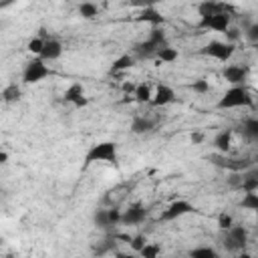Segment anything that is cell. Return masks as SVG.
I'll return each mask as SVG.
<instances>
[{"label":"cell","instance_id":"obj_1","mask_svg":"<svg viewBox=\"0 0 258 258\" xmlns=\"http://www.w3.org/2000/svg\"><path fill=\"white\" fill-rule=\"evenodd\" d=\"M238 107L252 109L254 107V97L244 85H230V89L220 97L218 109H238Z\"/></svg>","mask_w":258,"mask_h":258},{"label":"cell","instance_id":"obj_2","mask_svg":"<svg viewBox=\"0 0 258 258\" xmlns=\"http://www.w3.org/2000/svg\"><path fill=\"white\" fill-rule=\"evenodd\" d=\"M119 145L115 141H99L89 147L85 153V167L91 163H117Z\"/></svg>","mask_w":258,"mask_h":258},{"label":"cell","instance_id":"obj_3","mask_svg":"<svg viewBox=\"0 0 258 258\" xmlns=\"http://www.w3.org/2000/svg\"><path fill=\"white\" fill-rule=\"evenodd\" d=\"M208 161L214 163L216 167H222V169H228V171H236V173H242L246 169H250L254 165V161L250 157H230L228 153H212L208 155Z\"/></svg>","mask_w":258,"mask_h":258},{"label":"cell","instance_id":"obj_4","mask_svg":"<svg viewBox=\"0 0 258 258\" xmlns=\"http://www.w3.org/2000/svg\"><path fill=\"white\" fill-rule=\"evenodd\" d=\"M50 75H52V71L48 69L46 60L40 58V56H34V58H30V60L24 64L22 83H24V85H36V83H40L42 79H46V77H50Z\"/></svg>","mask_w":258,"mask_h":258},{"label":"cell","instance_id":"obj_5","mask_svg":"<svg viewBox=\"0 0 258 258\" xmlns=\"http://www.w3.org/2000/svg\"><path fill=\"white\" fill-rule=\"evenodd\" d=\"M234 52H236V44L228 42V40H210L208 44H204L200 48V54L216 58L220 62H228L234 56Z\"/></svg>","mask_w":258,"mask_h":258},{"label":"cell","instance_id":"obj_6","mask_svg":"<svg viewBox=\"0 0 258 258\" xmlns=\"http://www.w3.org/2000/svg\"><path fill=\"white\" fill-rule=\"evenodd\" d=\"M224 248L228 252H242L248 244V230L240 224H234L230 230L224 232Z\"/></svg>","mask_w":258,"mask_h":258},{"label":"cell","instance_id":"obj_7","mask_svg":"<svg viewBox=\"0 0 258 258\" xmlns=\"http://www.w3.org/2000/svg\"><path fill=\"white\" fill-rule=\"evenodd\" d=\"M230 24H232V12H218V14H212V16H202L200 22H198V28L226 32V28Z\"/></svg>","mask_w":258,"mask_h":258},{"label":"cell","instance_id":"obj_8","mask_svg":"<svg viewBox=\"0 0 258 258\" xmlns=\"http://www.w3.org/2000/svg\"><path fill=\"white\" fill-rule=\"evenodd\" d=\"M194 210H196V208H194L191 202H187V200H175V202H171V204L161 212L159 220H161V222H173V220H179V218L191 214Z\"/></svg>","mask_w":258,"mask_h":258},{"label":"cell","instance_id":"obj_9","mask_svg":"<svg viewBox=\"0 0 258 258\" xmlns=\"http://www.w3.org/2000/svg\"><path fill=\"white\" fill-rule=\"evenodd\" d=\"M147 218V208L143 202H133L129 204L127 210H123V216H121V224L123 226H139L143 224Z\"/></svg>","mask_w":258,"mask_h":258},{"label":"cell","instance_id":"obj_10","mask_svg":"<svg viewBox=\"0 0 258 258\" xmlns=\"http://www.w3.org/2000/svg\"><path fill=\"white\" fill-rule=\"evenodd\" d=\"M62 101L73 105V107H77V109H83V107L89 105V97H87L85 87L81 83H71L67 87V91L62 93Z\"/></svg>","mask_w":258,"mask_h":258},{"label":"cell","instance_id":"obj_11","mask_svg":"<svg viewBox=\"0 0 258 258\" xmlns=\"http://www.w3.org/2000/svg\"><path fill=\"white\" fill-rule=\"evenodd\" d=\"M222 77L230 85H244V81L248 79V69L242 64H226L222 69Z\"/></svg>","mask_w":258,"mask_h":258},{"label":"cell","instance_id":"obj_12","mask_svg":"<svg viewBox=\"0 0 258 258\" xmlns=\"http://www.w3.org/2000/svg\"><path fill=\"white\" fill-rule=\"evenodd\" d=\"M173 101H175V91H173L169 85L159 83V85L155 87V91H153L151 105H153V107H165V105H169V103H173Z\"/></svg>","mask_w":258,"mask_h":258},{"label":"cell","instance_id":"obj_13","mask_svg":"<svg viewBox=\"0 0 258 258\" xmlns=\"http://www.w3.org/2000/svg\"><path fill=\"white\" fill-rule=\"evenodd\" d=\"M218 12H232V6L230 4H224L220 0H202L198 4L200 18L202 16H212V14H218Z\"/></svg>","mask_w":258,"mask_h":258},{"label":"cell","instance_id":"obj_14","mask_svg":"<svg viewBox=\"0 0 258 258\" xmlns=\"http://www.w3.org/2000/svg\"><path fill=\"white\" fill-rule=\"evenodd\" d=\"M137 22H147L151 26H161L163 24V14L155 8V6H147V8H141L139 14L135 16Z\"/></svg>","mask_w":258,"mask_h":258},{"label":"cell","instance_id":"obj_15","mask_svg":"<svg viewBox=\"0 0 258 258\" xmlns=\"http://www.w3.org/2000/svg\"><path fill=\"white\" fill-rule=\"evenodd\" d=\"M159 48H161L159 44H155L151 38H147V40H143V42H137V44L133 46V54H135V58H141V60H145V58H151V56H155Z\"/></svg>","mask_w":258,"mask_h":258},{"label":"cell","instance_id":"obj_16","mask_svg":"<svg viewBox=\"0 0 258 258\" xmlns=\"http://www.w3.org/2000/svg\"><path fill=\"white\" fill-rule=\"evenodd\" d=\"M60 54H62V42L58 38H48L44 42V48L40 52V58H44L46 62H50V60L60 58Z\"/></svg>","mask_w":258,"mask_h":258},{"label":"cell","instance_id":"obj_17","mask_svg":"<svg viewBox=\"0 0 258 258\" xmlns=\"http://www.w3.org/2000/svg\"><path fill=\"white\" fill-rule=\"evenodd\" d=\"M232 135H234L232 129H222V131H218V133L214 135V141H212L214 149H216L218 153H228L230 147H232Z\"/></svg>","mask_w":258,"mask_h":258},{"label":"cell","instance_id":"obj_18","mask_svg":"<svg viewBox=\"0 0 258 258\" xmlns=\"http://www.w3.org/2000/svg\"><path fill=\"white\" fill-rule=\"evenodd\" d=\"M240 135L246 139V141H254L258 143V117H248L240 123Z\"/></svg>","mask_w":258,"mask_h":258},{"label":"cell","instance_id":"obj_19","mask_svg":"<svg viewBox=\"0 0 258 258\" xmlns=\"http://www.w3.org/2000/svg\"><path fill=\"white\" fill-rule=\"evenodd\" d=\"M135 60H137L135 54H129V52L117 56V58L111 62V67H109V75H119V73H123V71H129V69L135 64Z\"/></svg>","mask_w":258,"mask_h":258},{"label":"cell","instance_id":"obj_20","mask_svg":"<svg viewBox=\"0 0 258 258\" xmlns=\"http://www.w3.org/2000/svg\"><path fill=\"white\" fill-rule=\"evenodd\" d=\"M153 127H155V121H153V119H149V117H145V115H135L129 129H131V133H135V135H145V133L153 131Z\"/></svg>","mask_w":258,"mask_h":258},{"label":"cell","instance_id":"obj_21","mask_svg":"<svg viewBox=\"0 0 258 258\" xmlns=\"http://www.w3.org/2000/svg\"><path fill=\"white\" fill-rule=\"evenodd\" d=\"M133 99H135V103H139V105L151 103V99H153L151 85H149V83H139L137 89H135V93H133Z\"/></svg>","mask_w":258,"mask_h":258},{"label":"cell","instance_id":"obj_22","mask_svg":"<svg viewBox=\"0 0 258 258\" xmlns=\"http://www.w3.org/2000/svg\"><path fill=\"white\" fill-rule=\"evenodd\" d=\"M238 208L248 212H258V191H244L242 200L238 202Z\"/></svg>","mask_w":258,"mask_h":258},{"label":"cell","instance_id":"obj_23","mask_svg":"<svg viewBox=\"0 0 258 258\" xmlns=\"http://www.w3.org/2000/svg\"><path fill=\"white\" fill-rule=\"evenodd\" d=\"M77 12H79V16L85 18V20H95V18L99 16V8H97V4H93V2H89V0L81 2L79 8H77Z\"/></svg>","mask_w":258,"mask_h":258},{"label":"cell","instance_id":"obj_24","mask_svg":"<svg viewBox=\"0 0 258 258\" xmlns=\"http://www.w3.org/2000/svg\"><path fill=\"white\" fill-rule=\"evenodd\" d=\"M20 97H22V89L16 83L6 85L4 91H2V101L4 103H16V101H20Z\"/></svg>","mask_w":258,"mask_h":258},{"label":"cell","instance_id":"obj_25","mask_svg":"<svg viewBox=\"0 0 258 258\" xmlns=\"http://www.w3.org/2000/svg\"><path fill=\"white\" fill-rule=\"evenodd\" d=\"M93 224H95L99 230H109V228H113V226H111V220H109V210H103V208L95 210V214H93Z\"/></svg>","mask_w":258,"mask_h":258},{"label":"cell","instance_id":"obj_26","mask_svg":"<svg viewBox=\"0 0 258 258\" xmlns=\"http://www.w3.org/2000/svg\"><path fill=\"white\" fill-rule=\"evenodd\" d=\"M155 56L159 58V62H175V60H177V56H179V52H177V48H173V46L165 44V46H161V48L157 50V54H155Z\"/></svg>","mask_w":258,"mask_h":258},{"label":"cell","instance_id":"obj_27","mask_svg":"<svg viewBox=\"0 0 258 258\" xmlns=\"http://www.w3.org/2000/svg\"><path fill=\"white\" fill-rule=\"evenodd\" d=\"M240 191H258V177L250 175L248 171H242V181L238 185Z\"/></svg>","mask_w":258,"mask_h":258},{"label":"cell","instance_id":"obj_28","mask_svg":"<svg viewBox=\"0 0 258 258\" xmlns=\"http://www.w3.org/2000/svg\"><path fill=\"white\" fill-rule=\"evenodd\" d=\"M44 38L42 36H38V34H34L28 42H26V50L30 52V54H34V56H40V52H42V48H44Z\"/></svg>","mask_w":258,"mask_h":258},{"label":"cell","instance_id":"obj_29","mask_svg":"<svg viewBox=\"0 0 258 258\" xmlns=\"http://www.w3.org/2000/svg\"><path fill=\"white\" fill-rule=\"evenodd\" d=\"M189 256H194V258H216L218 252L212 246H198V248L189 250Z\"/></svg>","mask_w":258,"mask_h":258},{"label":"cell","instance_id":"obj_30","mask_svg":"<svg viewBox=\"0 0 258 258\" xmlns=\"http://www.w3.org/2000/svg\"><path fill=\"white\" fill-rule=\"evenodd\" d=\"M147 38H151L155 44H159V46H165L167 44V36H165V30L161 28V26H151V30H149V36Z\"/></svg>","mask_w":258,"mask_h":258},{"label":"cell","instance_id":"obj_31","mask_svg":"<svg viewBox=\"0 0 258 258\" xmlns=\"http://www.w3.org/2000/svg\"><path fill=\"white\" fill-rule=\"evenodd\" d=\"M159 254H161V246L155 242H147L143 246V250L139 252V256H143V258H157Z\"/></svg>","mask_w":258,"mask_h":258},{"label":"cell","instance_id":"obj_32","mask_svg":"<svg viewBox=\"0 0 258 258\" xmlns=\"http://www.w3.org/2000/svg\"><path fill=\"white\" fill-rule=\"evenodd\" d=\"M244 38H246L250 44H258V22H250V24L244 28Z\"/></svg>","mask_w":258,"mask_h":258},{"label":"cell","instance_id":"obj_33","mask_svg":"<svg viewBox=\"0 0 258 258\" xmlns=\"http://www.w3.org/2000/svg\"><path fill=\"white\" fill-rule=\"evenodd\" d=\"M189 89H191L194 93H198V95H206V93H210V81H208V79H196V81L189 85Z\"/></svg>","mask_w":258,"mask_h":258},{"label":"cell","instance_id":"obj_34","mask_svg":"<svg viewBox=\"0 0 258 258\" xmlns=\"http://www.w3.org/2000/svg\"><path fill=\"white\" fill-rule=\"evenodd\" d=\"M234 226V218L228 214V212H220L218 214V228L222 230V232H226V230H230Z\"/></svg>","mask_w":258,"mask_h":258},{"label":"cell","instance_id":"obj_35","mask_svg":"<svg viewBox=\"0 0 258 258\" xmlns=\"http://www.w3.org/2000/svg\"><path fill=\"white\" fill-rule=\"evenodd\" d=\"M147 244V238L143 236V234H137V236H133L131 238V242H129V246H131V250L135 252V254H139L141 250H143V246Z\"/></svg>","mask_w":258,"mask_h":258},{"label":"cell","instance_id":"obj_36","mask_svg":"<svg viewBox=\"0 0 258 258\" xmlns=\"http://www.w3.org/2000/svg\"><path fill=\"white\" fill-rule=\"evenodd\" d=\"M224 34H226V40H228V42H234V44L242 38V30H240L238 26H232V24L226 28V32H224Z\"/></svg>","mask_w":258,"mask_h":258},{"label":"cell","instance_id":"obj_37","mask_svg":"<svg viewBox=\"0 0 258 258\" xmlns=\"http://www.w3.org/2000/svg\"><path fill=\"white\" fill-rule=\"evenodd\" d=\"M121 216H123V212H121L119 208H109V220H111V226L121 224Z\"/></svg>","mask_w":258,"mask_h":258},{"label":"cell","instance_id":"obj_38","mask_svg":"<svg viewBox=\"0 0 258 258\" xmlns=\"http://www.w3.org/2000/svg\"><path fill=\"white\" fill-rule=\"evenodd\" d=\"M135 89H137V85H135L133 81H123V85H121V91H123V95H131V97H133Z\"/></svg>","mask_w":258,"mask_h":258},{"label":"cell","instance_id":"obj_39","mask_svg":"<svg viewBox=\"0 0 258 258\" xmlns=\"http://www.w3.org/2000/svg\"><path fill=\"white\" fill-rule=\"evenodd\" d=\"M159 0H129L131 6H139V8H147V6H155Z\"/></svg>","mask_w":258,"mask_h":258},{"label":"cell","instance_id":"obj_40","mask_svg":"<svg viewBox=\"0 0 258 258\" xmlns=\"http://www.w3.org/2000/svg\"><path fill=\"white\" fill-rule=\"evenodd\" d=\"M189 141H191L194 145H200V143L204 141V133H202V131H194V133L189 135Z\"/></svg>","mask_w":258,"mask_h":258},{"label":"cell","instance_id":"obj_41","mask_svg":"<svg viewBox=\"0 0 258 258\" xmlns=\"http://www.w3.org/2000/svg\"><path fill=\"white\" fill-rule=\"evenodd\" d=\"M8 159H10L8 151H6V149H2V151H0V163H2V165H6V163H8Z\"/></svg>","mask_w":258,"mask_h":258}]
</instances>
